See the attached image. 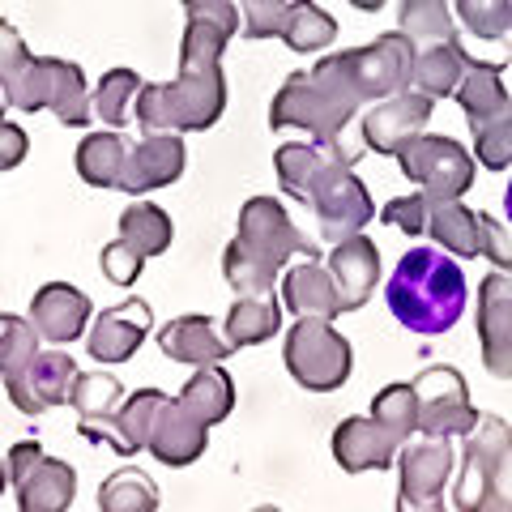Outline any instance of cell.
I'll use <instances>...</instances> for the list:
<instances>
[{
    "label": "cell",
    "instance_id": "6da1fadb",
    "mask_svg": "<svg viewBox=\"0 0 512 512\" xmlns=\"http://www.w3.org/2000/svg\"><path fill=\"white\" fill-rule=\"evenodd\" d=\"M231 35L205 18H188L180 43V77L137 90V128L141 133H205L227 111L222 52Z\"/></svg>",
    "mask_w": 512,
    "mask_h": 512
},
{
    "label": "cell",
    "instance_id": "7a4b0ae2",
    "mask_svg": "<svg viewBox=\"0 0 512 512\" xmlns=\"http://www.w3.org/2000/svg\"><path fill=\"white\" fill-rule=\"evenodd\" d=\"M466 295V274L444 248H410L397 261L389 291H384L397 325L423 333V338H440L453 329L466 312Z\"/></svg>",
    "mask_w": 512,
    "mask_h": 512
},
{
    "label": "cell",
    "instance_id": "3957f363",
    "mask_svg": "<svg viewBox=\"0 0 512 512\" xmlns=\"http://www.w3.org/2000/svg\"><path fill=\"white\" fill-rule=\"evenodd\" d=\"M291 256H320L308 235L295 231V222L286 218L282 201L274 197H252L239 210V231L222 256V274L239 295H261L274 291L278 269Z\"/></svg>",
    "mask_w": 512,
    "mask_h": 512
},
{
    "label": "cell",
    "instance_id": "277c9868",
    "mask_svg": "<svg viewBox=\"0 0 512 512\" xmlns=\"http://www.w3.org/2000/svg\"><path fill=\"white\" fill-rule=\"evenodd\" d=\"M414 56H419V43H414L406 30H389L376 43L355 47V52H333L325 60L312 64L316 77L342 94L346 103H380L397 90L414 86Z\"/></svg>",
    "mask_w": 512,
    "mask_h": 512
},
{
    "label": "cell",
    "instance_id": "5b68a950",
    "mask_svg": "<svg viewBox=\"0 0 512 512\" xmlns=\"http://www.w3.org/2000/svg\"><path fill=\"white\" fill-rule=\"evenodd\" d=\"M461 512H512V427L495 414H478L466 436L461 474L453 487Z\"/></svg>",
    "mask_w": 512,
    "mask_h": 512
},
{
    "label": "cell",
    "instance_id": "8992f818",
    "mask_svg": "<svg viewBox=\"0 0 512 512\" xmlns=\"http://www.w3.org/2000/svg\"><path fill=\"white\" fill-rule=\"evenodd\" d=\"M282 359L308 393L342 389V384L350 380V367H355L350 342L329 325L325 316H299V325H291V333H286Z\"/></svg>",
    "mask_w": 512,
    "mask_h": 512
},
{
    "label": "cell",
    "instance_id": "52a82bcc",
    "mask_svg": "<svg viewBox=\"0 0 512 512\" xmlns=\"http://www.w3.org/2000/svg\"><path fill=\"white\" fill-rule=\"evenodd\" d=\"M406 180L427 192V201H461L474 188V154L453 137L419 133L393 154Z\"/></svg>",
    "mask_w": 512,
    "mask_h": 512
},
{
    "label": "cell",
    "instance_id": "ba28073f",
    "mask_svg": "<svg viewBox=\"0 0 512 512\" xmlns=\"http://www.w3.org/2000/svg\"><path fill=\"white\" fill-rule=\"evenodd\" d=\"M355 103H346L325 77L316 73H291L282 90L269 103V124L274 128H303L312 137H338L342 128L355 120Z\"/></svg>",
    "mask_w": 512,
    "mask_h": 512
},
{
    "label": "cell",
    "instance_id": "9c48e42d",
    "mask_svg": "<svg viewBox=\"0 0 512 512\" xmlns=\"http://www.w3.org/2000/svg\"><path fill=\"white\" fill-rule=\"evenodd\" d=\"M13 107L18 111H52L64 128H82L94 120L86 73L77 69L73 60H56V56H35L18 94H13Z\"/></svg>",
    "mask_w": 512,
    "mask_h": 512
},
{
    "label": "cell",
    "instance_id": "30bf717a",
    "mask_svg": "<svg viewBox=\"0 0 512 512\" xmlns=\"http://www.w3.org/2000/svg\"><path fill=\"white\" fill-rule=\"evenodd\" d=\"M397 470H402V487H397V508L402 512H427L444 504V487L457 470V453L448 436H414L397 448Z\"/></svg>",
    "mask_w": 512,
    "mask_h": 512
},
{
    "label": "cell",
    "instance_id": "8fae6325",
    "mask_svg": "<svg viewBox=\"0 0 512 512\" xmlns=\"http://www.w3.org/2000/svg\"><path fill=\"white\" fill-rule=\"evenodd\" d=\"M427 235L436 239L444 252H453V256H487V261H495L504 274H512V244H508L504 227L491 214H474L461 201H431Z\"/></svg>",
    "mask_w": 512,
    "mask_h": 512
},
{
    "label": "cell",
    "instance_id": "7c38bea8",
    "mask_svg": "<svg viewBox=\"0 0 512 512\" xmlns=\"http://www.w3.org/2000/svg\"><path fill=\"white\" fill-rule=\"evenodd\" d=\"M9 483L18 487V508L22 512H64L73 508L77 495V474L69 461L43 457L35 440H22L9 448Z\"/></svg>",
    "mask_w": 512,
    "mask_h": 512
},
{
    "label": "cell",
    "instance_id": "4fadbf2b",
    "mask_svg": "<svg viewBox=\"0 0 512 512\" xmlns=\"http://www.w3.org/2000/svg\"><path fill=\"white\" fill-rule=\"evenodd\" d=\"M419 393V431L423 436H470L478 410L470 406L466 376L457 367H427L410 380Z\"/></svg>",
    "mask_w": 512,
    "mask_h": 512
},
{
    "label": "cell",
    "instance_id": "5bb4252c",
    "mask_svg": "<svg viewBox=\"0 0 512 512\" xmlns=\"http://www.w3.org/2000/svg\"><path fill=\"white\" fill-rule=\"evenodd\" d=\"M359 154H350L338 137H316V141H286L274 154L278 167V184L286 188V197H295L303 205H312V197L320 192V184L329 175H338L346 167H355Z\"/></svg>",
    "mask_w": 512,
    "mask_h": 512
},
{
    "label": "cell",
    "instance_id": "9a60e30c",
    "mask_svg": "<svg viewBox=\"0 0 512 512\" xmlns=\"http://www.w3.org/2000/svg\"><path fill=\"white\" fill-rule=\"evenodd\" d=\"M73 380H77V363L64 350H47V355L39 350L22 372L5 376V389H9V402L22 414H47L69 402Z\"/></svg>",
    "mask_w": 512,
    "mask_h": 512
},
{
    "label": "cell",
    "instance_id": "2e32d148",
    "mask_svg": "<svg viewBox=\"0 0 512 512\" xmlns=\"http://www.w3.org/2000/svg\"><path fill=\"white\" fill-rule=\"evenodd\" d=\"M478 346L495 380H512V274H487L478 286Z\"/></svg>",
    "mask_w": 512,
    "mask_h": 512
},
{
    "label": "cell",
    "instance_id": "e0dca14e",
    "mask_svg": "<svg viewBox=\"0 0 512 512\" xmlns=\"http://www.w3.org/2000/svg\"><path fill=\"white\" fill-rule=\"evenodd\" d=\"M312 210H316V222H320V235H325L329 244H342V239L359 235L367 222L376 218V205H372V197H367V188L355 175V167L329 175V180L320 184V192L312 197Z\"/></svg>",
    "mask_w": 512,
    "mask_h": 512
},
{
    "label": "cell",
    "instance_id": "ac0fdd59",
    "mask_svg": "<svg viewBox=\"0 0 512 512\" xmlns=\"http://www.w3.org/2000/svg\"><path fill=\"white\" fill-rule=\"evenodd\" d=\"M431 94L423 90H397L389 99L372 103V111L363 116V141L376 154H397L410 137H419L431 120Z\"/></svg>",
    "mask_w": 512,
    "mask_h": 512
},
{
    "label": "cell",
    "instance_id": "d6986e66",
    "mask_svg": "<svg viewBox=\"0 0 512 512\" xmlns=\"http://www.w3.org/2000/svg\"><path fill=\"white\" fill-rule=\"evenodd\" d=\"M167 393L158 389H137L133 397H124L116 414H107V419H82V436L94 440V444H107L116 448L120 457H133L146 448L150 440V427H154V414L163 406Z\"/></svg>",
    "mask_w": 512,
    "mask_h": 512
},
{
    "label": "cell",
    "instance_id": "ffe728a7",
    "mask_svg": "<svg viewBox=\"0 0 512 512\" xmlns=\"http://www.w3.org/2000/svg\"><path fill=\"white\" fill-rule=\"evenodd\" d=\"M154 312L146 299H124L116 308H107L90 325V359L99 363H124L137 355V346L150 338Z\"/></svg>",
    "mask_w": 512,
    "mask_h": 512
},
{
    "label": "cell",
    "instance_id": "44dd1931",
    "mask_svg": "<svg viewBox=\"0 0 512 512\" xmlns=\"http://www.w3.org/2000/svg\"><path fill=\"white\" fill-rule=\"evenodd\" d=\"M184 141L180 133H150L141 146L128 150V163L120 175V192L128 197H141V192H154V188H167L171 180L184 175Z\"/></svg>",
    "mask_w": 512,
    "mask_h": 512
},
{
    "label": "cell",
    "instance_id": "7402d4cb",
    "mask_svg": "<svg viewBox=\"0 0 512 512\" xmlns=\"http://www.w3.org/2000/svg\"><path fill=\"white\" fill-rule=\"evenodd\" d=\"M205 444H210V427H205L180 397H175V402L163 397V406L154 414V427H150V440H146L150 453L158 461H167V466H192V461L205 453Z\"/></svg>",
    "mask_w": 512,
    "mask_h": 512
},
{
    "label": "cell",
    "instance_id": "603a6c76",
    "mask_svg": "<svg viewBox=\"0 0 512 512\" xmlns=\"http://www.w3.org/2000/svg\"><path fill=\"white\" fill-rule=\"evenodd\" d=\"M397 448H402V440L380 419H342L338 431H333V457H338L346 474L397 466Z\"/></svg>",
    "mask_w": 512,
    "mask_h": 512
},
{
    "label": "cell",
    "instance_id": "cb8c5ba5",
    "mask_svg": "<svg viewBox=\"0 0 512 512\" xmlns=\"http://www.w3.org/2000/svg\"><path fill=\"white\" fill-rule=\"evenodd\" d=\"M30 320H35L43 342L64 346V342L82 338V329L90 325V295L69 282H47L30 299Z\"/></svg>",
    "mask_w": 512,
    "mask_h": 512
},
{
    "label": "cell",
    "instance_id": "d4e9b609",
    "mask_svg": "<svg viewBox=\"0 0 512 512\" xmlns=\"http://www.w3.org/2000/svg\"><path fill=\"white\" fill-rule=\"evenodd\" d=\"M329 274H333V286H338L342 312L363 308V303L372 299V291H376V278H380V252H376V244L363 231L342 239V244H333Z\"/></svg>",
    "mask_w": 512,
    "mask_h": 512
},
{
    "label": "cell",
    "instance_id": "484cf974",
    "mask_svg": "<svg viewBox=\"0 0 512 512\" xmlns=\"http://www.w3.org/2000/svg\"><path fill=\"white\" fill-rule=\"evenodd\" d=\"M158 346L163 355L175 363H192V367H205V363H222L231 355V342L214 333V320L210 316H180L171 325L158 329Z\"/></svg>",
    "mask_w": 512,
    "mask_h": 512
},
{
    "label": "cell",
    "instance_id": "4316f807",
    "mask_svg": "<svg viewBox=\"0 0 512 512\" xmlns=\"http://www.w3.org/2000/svg\"><path fill=\"white\" fill-rule=\"evenodd\" d=\"M282 299L295 316H342V299H338V286H333V274L320 265V256H308L303 265H295L282 282Z\"/></svg>",
    "mask_w": 512,
    "mask_h": 512
},
{
    "label": "cell",
    "instance_id": "83f0119b",
    "mask_svg": "<svg viewBox=\"0 0 512 512\" xmlns=\"http://www.w3.org/2000/svg\"><path fill=\"white\" fill-rule=\"evenodd\" d=\"M282 329V303L274 299V291H261V295H239L227 312V342L235 350H248V346H261L269 342L274 333Z\"/></svg>",
    "mask_w": 512,
    "mask_h": 512
},
{
    "label": "cell",
    "instance_id": "f1b7e54d",
    "mask_svg": "<svg viewBox=\"0 0 512 512\" xmlns=\"http://www.w3.org/2000/svg\"><path fill=\"white\" fill-rule=\"evenodd\" d=\"M466 64H470V56L457 39L427 43V47H419V56H414V90L431 94V99H448V94H457Z\"/></svg>",
    "mask_w": 512,
    "mask_h": 512
},
{
    "label": "cell",
    "instance_id": "f546056e",
    "mask_svg": "<svg viewBox=\"0 0 512 512\" xmlns=\"http://www.w3.org/2000/svg\"><path fill=\"white\" fill-rule=\"evenodd\" d=\"M453 99L461 103V111H466L470 124H483L487 116H495V111H504L512 99L504 90V69L500 64H483V60H470L466 73H461V86Z\"/></svg>",
    "mask_w": 512,
    "mask_h": 512
},
{
    "label": "cell",
    "instance_id": "4dcf8cb0",
    "mask_svg": "<svg viewBox=\"0 0 512 512\" xmlns=\"http://www.w3.org/2000/svg\"><path fill=\"white\" fill-rule=\"evenodd\" d=\"M180 402H184L192 414H197L205 427H214V423L227 419L231 406H235V380L222 372L218 363H205V367H197V372H192V380L184 384Z\"/></svg>",
    "mask_w": 512,
    "mask_h": 512
},
{
    "label": "cell",
    "instance_id": "1f68e13d",
    "mask_svg": "<svg viewBox=\"0 0 512 512\" xmlns=\"http://www.w3.org/2000/svg\"><path fill=\"white\" fill-rule=\"evenodd\" d=\"M128 141L120 133H90L77 146V175L94 188H116L120 192V175L128 163Z\"/></svg>",
    "mask_w": 512,
    "mask_h": 512
},
{
    "label": "cell",
    "instance_id": "d6a6232c",
    "mask_svg": "<svg viewBox=\"0 0 512 512\" xmlns=\"http://www.w3.org/2000/svg\"><path fill=\"white\" fill-rule=\"evenodd\" d=\"M278 39L291 47V52H320V47H329L338 39V22L320 5H312V0H286Z\"/></svg>",
    "mask_w": 512,
    "mask_h": 512
},
{
    "label": "cell",
    "instance_id": "836d02e7",
    "mask_svg": "<svg viewBox=\"0 0 512 512\" xmlns=\"http://www.w3.org/2000/svg\"><path fill=\"white\" fill-rule=\"evenodd\" d=\"M171 235H175L171 218L158 210V205H150V201H137V205H128V210L120 214V239H124V244H133L141 256L167 252Z\"/></svg>",
    "mask_w": 512,
    "mask_h": 512
},
{
    "label": "cell",
    "instance_id": "e575fe53",
    "mask_svg": "<svg viewBox=\"0 0 512 512\" xmlns=\"http://www.w3.org/2000/svg\"><path fill=\"white\" fill-rule=\"evenodd\" d=\"M397 18H402L406 35L423 47L457 39V18H453V9H448V0H402Z\"/></svg>",
    "mask_w": 512,
    "mask_h": 512
},
{
    "label": "cell",
    "instance_id": "d590c367",
    "mask_svg": "<svg viewBox=\"0 0 512 512\" xmlns=\"http://www.w3.org/2000/svg\"><path fill=\"white\" fill-rule=\"evenodd\" d=\"M99 508L103 512H154L158 508V487L141 470L124 466L99 487Z\"/></svg>",
    "mask_w": 512,
    "mask_h": 512
},
{
    "label": "cell",
    "instance_id": "8d00e7d4",
    "mask_svg": "<svg viewBox=\"0 0 512 512\" xmlns=\"http://www.w3.org/2000/svg\"><path fill=\"white\" fill-rule=\"evenodd\" d=\"M141 86H146V82H141L133 69H111V73H103V82L94 86V94H90L94 116H99L103 124H111V128H124L128 124V103L137 99Z\"/></svg>",
    "mask_w": 512,
    "mask_h": 512
},
{
    "label": "cell",
    "instance_id": "74e56055",
    "mask_svg": "<svg viewBox=\"0 0 512 512\" xmlns=\"http://www.w3.org/2000/svg\"><path fill=\"white\" fill-rule=\"evenodd\" d=\"M69 402L82 419H107V414H116L124 402V384L116 376H103V372H77Z\"/></svg>",
    "mask_w": 512,
    "mask_h": 512
},
{
    "label": "cell",
    "instance_id": "f35d334b",
    "mask_svg": "<svg viewBox=\"0 0 512 512\" xmlns=\"http://www.w3.org/2000/svg\"><path fill=\"white\" fill-rule=\"evenodd\" d=\"M474 133V158L487 171H508L512 167V103L495 111L483 124H470Z\"/></svg>",
    "mask_w": 512,
    "mask_h": 512
},
{
    "label": "cell",
    "instance_id": "ab89813d",
    "mask_svg": "<svg viewBox=\"0 0 512 512\" xmlns=\"http://www.w3.org/2000/svg\"><path fill=\"white\" fill-rule=\"evenodd\" d=\"M372 419H380L406 444L419 431V393H414V384H389V389H380L372 402Z\"/></svg>",
    "mask_w": 512,
    "mask_h": 512
},
{
    "label": "cell",
    "instance_id": "60d3db41",
    "mask_svg": "<svg viewBox=\"0 0 512 512\" xmlns=\"http://www.w3.org/2000/svg\"><path fill=\"white\" fill-rule=\"evenodd\" d=\"M39 355V329L35 320H22L13 312H0V376H13Z\"/></svg>",
    "mask_w": 512,
    "mask_h": 512
},
{
    "label": "cell",
    "instance_id": "b9f144b4",
    "mask_svg": "<svg viewBox=\"0 0 512 512\" xmlns=\"http://www.w3.org/2000/svg\"><path fill=\"white\" fill-rule=\"evenodd\" d=\"M457 18L474 39L495 43L512 35V0H457Z\"/></svg>",
    "mask_w": 512,
    "mask_h": 512
},
{
    "label": "cell",
    "instance_id": "7bdbcfd3",
    "mask_svg": "<svg viewBox=\"0 0 512 512\" xmlns=\"http://www.w3.org/2000/svg\"><path fill=\"white\" fill-rule=\"evenodd\" d=\"M30 64H35V56H30V47L22 43L18 26L0 22V90H5V99L13 103V94H18L22 77L30 73Z\"/></svg>",
    "mask_w": 512,
    "mask_h": 512
},
{
    "label": "cell",
    "instance_id": "ee69618b",
    "mask_svg": "<svg viewBox=\"0 0 512 512\" xmlns=\"http://www.w3.org/2000/svg\"><path fill=\"white\" fill-rule=\"evenodd\" d=\"M99 269H103V278L111 286H133L137 274L146 269V256H141L133 244H124V239H116V244H107L103 256H99Z\"/></svg>",
    "mask_w": 512,
    "mask_h": 512
},
{
    "label": "cell",
    "instance_id": "f6af8a7d",
    "mask_svg": "<svg viewBox=\"0 0 512 512\" xmlns=\"http://www.w3.org/2000/svg\"><path fill=\"white\" fill-rule=\"evenodd\" d=\"M427 214H431L427 192H410V197H393V201L380 210V218L389 222V227L406 231V235H423V231H427Z\"/></svg>",
    "mask_w": 512,
    "mask_h": 512
},
{
    "label": "cell",
    "instance_id": "bcb514c9",
    "mask_svg": "<svg viewBox=\"0 0 512 512\" xmlns=\"http://www.w3.org/2000/svg\"><path fill=\"white\" fill-rule=\"evenodd\" d=\"M286 0H244V35L248 39H278Z\"/></svg>",
    "mask_w": 512,
    "mask_h": 512
},
{
    "label": "cell",
    "instance_id": "7dc6e473",
    "mask_svg": "<svg viewBox=\"0 0 512 512\" xmlns=\"http://www.w3.org/2000/svg\"><path fill=\"white\" fill-rule=\"evenodd\" d=\"M184 9H188V18H205V22L222 26L231 39L244 30V9H239L235 0H184Z\"/></svg>",
    "mask_w": 512,
    "mask_h": 512
},
{
    "label": "cell",
    "instance_id": "c3c4849f",
    "mask_svg": "<svg viewBox=\"0 0 512 512\" xmlns=\"http://www.w3.org/2000/svg\"><path fill=\"white\" fill-rule=\"evenodd\" d=\"M30 150V141L18 124H9V120H0V171H9V167H18L22 158Z\"/></svg>",
    "mask_w": 512,
    "mask_h": 512
},
{
    "label": "cell",
    "instance_id": "681fc988",
    "mask_svg": "<svg viewBox=\"0 0 512 512\" xmlns=\"http://www.w3.org/2000/svg\"><path fill=\"white\" fill-rule=\"evenodd\" d=\"M350 5H355L359 13H380V9H384V0H350Z\"/></svg>",
    "mask_w": 512,
    "mask_h": 512
},
{
    "label": "cell",
    "instance_id": "f907efd6",
    "mask_svg": "<svg viewBox=\"0 0 512 512\" xmlns=\"http://www.w3.org/2000/svg\"><path fill=\"white\" fill-rule=\"evenodd\" d=\"M504 210H508V222H512V180H508V192H504Z\"/></svg>",
    "mask_w": 512,
    "mask_h": 512
},
{
    "label": "cell",
    "instance_id": "816d5d0a",
    "mask_svg": "<svg viewBox=\"0 0 512 512\" xmlns=\"http://www.w3.org/2000/svg\"><path fill=\"white\" fill-rule=\"evenodd\" d=\"M5 483H9V466L0 461V491H5Z\"/></svg>",
    "mask_w": 512,
    "mask_h": 512
},
{
    "label": "cell",
    "instance_id": "f5cc1de1",
    "mask_svg": "<svg viewBox=\"0 0 512 512\" xmlns=\"http://www.w3.org/2000/svg\"><path fill=\"white\" fill-rule=\"evenodd\" d=\"M5 103H9V99H5V90H0V120H5Z\"/></svg>",
    "mask_w": 512,
    "mask_h": 512
}]
</instances>
